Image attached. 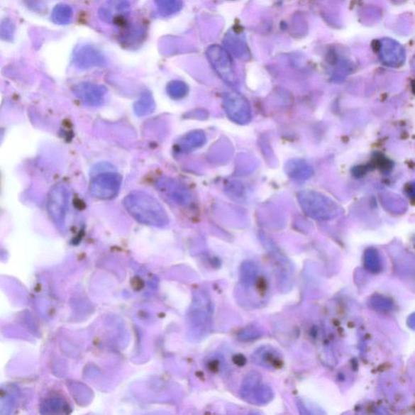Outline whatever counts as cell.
<instances>
[{
    "instance_id": "obj_1",
    "label": "cell",
    "mask_w": 415,
    "mask_h": 415,
    "mask_svg": "<svg viewBox=\"0 0 415 415\" xmlns=\"http://www.w3.org/2000/svg\"><path fill=\"white\" fill-rule=\"evenodd\" d=\"M123 204L128 214L142 224L163 227L169 223L168 215L162 204L145 192L130 193L124 198Z\"/></svg>"
},
{
    "instance_id": "obj_4",
    "label": "cell",
    "mask_w": 415,
    "mask_h": 415,
    "mask_svg": "<svg viewBox=\"0 0 415 415\" xmlns=\"http://www.w3.org/2000/svg\"><path fill=\"white\" fill-rule=\"evenodd\" d=\"M130 13L128 0H106L99 10V17L106 24L119 26L128 20Z\"/></svg>"
},
{
    "instance_id": "obj_10",
    "label": "cell",
    "mask_w": 415,
    "mask_h": 415,
    "mask_svg": "<svg viewBox=\"0 0 415 415\" xmlns=\"http://www.w3.org/2000/svg\"><path fill=\"white\" fill-rule=\"evenodd\" d=\"M206 140V135L202 131H193L179 141L178 148L181 152L189 153L203 146Z\"/></svg>"
},
{
    "instance_id": "obj_14",
    "label": "cell",
    "mask_w": 415,
    "mask_h": 415,
    "mask_svg": "<svg viewBox=\"0 0 415 415\" xmlns=\"http://www.w3.org/2000/svg\"><path fill=\"white\" fill-rule=\"evenodd\" d=\"M189 88L187 84L182 81H172L168 83L167 87V94L175 100L184 99L189 94Z\"/></svg>"
},
{
    "instance_id": "obj_6",
    "label": "cell",
    "mask_w": 415,
    "mask_h": 415,
    "mask_svg": "<svg viewBox=\"0 0 415 415\" xmlns=\"http://www.w3.org/2000/svg\"><path fill=\"white\" fill-rule=\"evenodd\" d=\"M70 192L62 184L55 185L49 193L48 210L55 223H64L68 207Z\"/></svg>"
},
{
    "instance_id": "obj_12",
    "label": "cell",
    "mask_w": 415,
    "mask_h": 415,
    "mask_svg": "<svg viewBox=\"0 0 415 415\" xmlns=\"http://www.w3.org/2000/svg\"><path fill=\"white\" fill-rule=\"evenodd\" d=\"M73 10L70 5L60 4L56 5L51 14V19L56 25L66 26L72 20Z\"/></svg>"
},
{
    "instance_id": "obj_7",
    "label": "cell",
    "mask_w": 415,
    "mask_h": 415,
    "mask_svg": "<svg viewBox=\"0 0 415 415\" xmlns=\"http://www.w3.org/2000/svg\"><path fill=\"white\" fill-rule=\"evenodd\" d=\"M224 108L226 115L238 123H248L251 118L248 102L237 93L226 94L224 98Z\"/></svg>"
},
{
    "instance_id": "obj_5",
    "label": "cell",
    "mask_w": 415,
    "mask_h": 415,
    "mask_svg": "<svg viewBox=\"0 0 415 415\" xmlns=\"http://www.w3.org/2000/svg\"><path fill=\"white\" fill-rule=\"evenodd\" d=\"M158 192L179 206H189L192 202L191 192L187 187L172 178L163 177L156 182Z\"/></svg>"
},
{
    "instance_id": "obj_9",
    "label": "cell",
    "mask_w": 415,
    "mask_h": 415,
    "mask_svg": "<svg viewBox=\"0 0 415 415\" xmlns=\"http://www.w3.org/2000/svg\"><path fill=\"white\" fill-rule=\"evenodd\" d=\"M73 92L84 104L99 106L104 102L107 90L100 84L82 82L74 87Z\"/></svg>"
},
{
    "instance_id": "obj_11",
    "label": "cell",
    "mask_w": 415,
    "mask_h": 415,
    "mask_svg": "<svg viewBox=\"0 0 415 415\" xmlns=\"http://www.w3.org/2000/svg\"><path fill=\"white\" fill-rule=\"evenodd\" d=\"M155 104L149 91H145L138 101L135 102L134 111L138 116L150 115L155 110Z\"/></svg>"
},
{
    "instance_id": "obj_8",
    "label": "cell",
    "mask_w": 415,
    "mask_h": 415,
    "mask_svg": "<svg viewBox=\"0 0 415 415\" xmlns=\"http://www.w3.org/2000/svg\"><path fill=\"white\" fill-rule=\"evenodd\" d=\"M73 64L79 70H88L94 67H104L107 64L106 57L101 51L90 45H79L74 50Z\"/></svg>"
},
{
    "instance_id": "obj_2",
    "label": "cell",
    "mask_w": 415,
    "mask_h": 415,
    "mask_svg": "<svg viewBox=\"0 0 415 415\" xmlns=\"http://www.w3.org/2000/svg\"><path fill=\"white\" fill-rule=\"evenodd\" d=\"M121 176L116 173L105 172L96 175L91 181V195L101 200L115 198L121 189Z\"/></svg>"
},
{
    "instance_id": "obj_3",
    "label": "cell",
    "mask_w": 415,
    "mask_h": 415,
    "mask_svg": "<svg viewBox=\"0 0 415 415\" xmlns=\"http://www.w3.org/2000/svg\"><path fill=\"white\" fill-rule=\"evenodd\" d=\"M208 60L218 75L229 84L236 82V77L228 53L220 45H213L206 50Z\"/></svg>"
},
{
    "instance_id": "obj_13",
    "label": "cell",
    "mask_w": 415,
    "mask_h": 415,
    "mask_svg": "<svg viewBox=\"0 0 415 415\" xmlns=\"http://www.w3.org/2000/svg\"><path fill=\"white\" fill-rule=\"evenodd\" d=\"M156 7L163 16H170L179 11L183 8V0H153Z\"/></svg>"
},
{
    "instance_id": "obj_15",
    "label": "cell",
    "mask_w": 415,
    "mask_h": 415,
    "mask_svg": "<svg viewBox=\"0 0 415 415\" xmlns=\"http://www.w3.org/2000/svg\"><path fill=\"white\" fill-rule=\"evenodd\" d=\"M15 26L10 19H4L0 22V38L4 41H11L13 39Z\"/></svg>"
}]
</instances>
